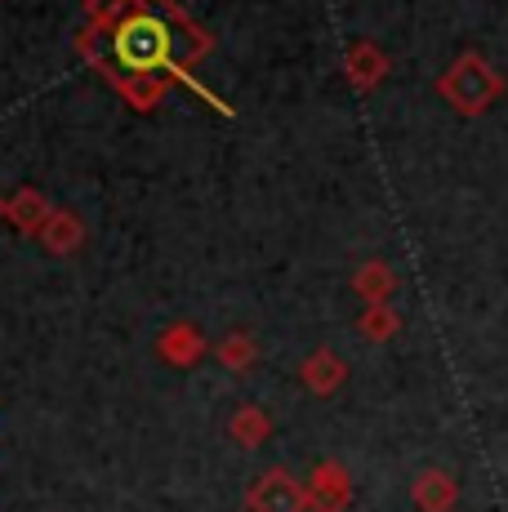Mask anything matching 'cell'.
<instances>
[{
	"label": "cell",
	"mask_w": 508,
	"mask_h": 512,
	"mask_svg": "<svg viewBox=\"0 0 508 512\" xmlns=\"http://www.w3.org/2000/svg\"><path fill=\"white\" fill-rule=\"evenodd\" d=\"M112 49L121 58V67H130L134 76L156 72L161 63H170V27L152 14H134L116 27Z\"/></svg>",
	"instance_id": "1"
},
{
	"label": "cell",
	"mask_w": 508,
	"mask_h": 512,
	"mask_svg": "<svg viewBox=\"0 0 508 512\" xmlns=\"http://www.w3.org/2000/svg\"><path fill=\"white\" fill-rule=\"evenodd\" d=\"M246 508L250 512H308L312 499H308V486H299L295 481V472L272 468L250 486Z\"/></svg>",
	"instance_id": "2"
},
{
	"label": "cell",
	"mask_w": 508,
	"mask_h": 512,
	"mask_svg": "<svg viewBox=\"0 0 508 512\" xmlns=\"http://www.w3.org/2000/svg\"><path fill=\"white\" fill-rule=\"evenodd\" d=\"M308 499L317 512H344L353 504V481H348V472L335 464V459H326V464L312 468V481H308Z\"/></svg>",
	"instance_id": "3"
},
{
	"label": "cell",
	"mask_w": 508,
	"mask_h": 512,
	"mask_svg": "<svg viewBox=\"0 0 508 512\" xmlns=\"http://www.w3.org/2000/svg\"><path fill=\"white\" fill-rule=\"evenodd\" d=\"M410 499H415L419 512H451L455 499H459V486H455V477L428 468V472H419V477H415V486H410Z\"/></svg>",
	"instance_id": "4"
},
{
	"label": "cell",
	"mask_w": 508,
	"mask_h": 512,
	"mask_svg": "<svg viewBox=\"0 0 508 512\" xmlns=\"http://www.w3.org/2000/svg\"><path fill=\"white\" fill-rule=\"evenodd\" d=\"M299 379H304V388L308 392H317V397H330V392L339 388V383L348 379V366L335 357L330 348H317L312 357L299 366Z\"/></svg>",
	"instance_id": "5"
},
{
	"label": "cell",
	"mask_w": 508,
	"mask_h": 512,
	"mask_svg": "<svg viewBox=\"0 0 508 512\" xmlns=\"http://www.w3.org/2000/svg\"><path fill=\"white\" fill-rule=\"evenodd\" d=\"M161 357L170 361V366H197L205 357V339L197 326H188V321H179V326H170L161 334Z\"/></svg>",
	"instance_id": "6"
},
{
	"label": "cell",
	"mask_w": 508,
	"mask_h": 512,
	"mask_svg": "<svg viewBox=\"0 0 508 512\" xmlns=\"http://www.w3.org/2000/svg\"><path fill=\"white\" fill-rule=\"evenodd\" d=\"M5 214H9V223H14L18 232H36V228H45V219H50V205H45V196L41 192H18L14 201L5 205Z\"/></svg>",
	"instance_id": "7"
},
{
	"label": "cell",
	"mask_w": 508,
	"mask_h": 512,
	"mask_svg": "<svg viewBox=\"0 0 508 512\" xmlns=\"http://www.w3.org/2000/svg\"><path fill=\"white\" fill-rule=\"evenodd\" d=\"M232 441H237V446H246V450H254V446H263V441H268V432H272V419L263 415L259 406H241L237 415H232Z\"/></svg>",
	"instance_id": "8"
},
{
	"label": "cell",
	"mask_w": 508,
	"mask_h": 512,
	"mask_svg": "<svg viewBox=\"0 0 508 512\" xmlns=\"http://www.w3.org/2000/svg\"><path fill=\"white\" fill-rule=\"evenodd\" d=\"M41 236H45V250L50 254H72L76 245H81V223L72 219V214H50L45 219V228H41Z\"/></svg>",
	"instance_id": "9"
},
{
	"label": "cell",
	"mask_w": 508,
	"mask_h": 512,
	"mask_svg": "<svg viewBox=\"0 0 508 512\" xmlns=\"http://www.w3.org/2000/svg\"><path fill=\"white\" fill-rule=\"evenodd\" d=\"M357 294L361 299L370 303V308H379V303H384V294L393 290V277H388V268H379V263H370V268H361L357 272Z\"/></svg>",
	"instance_id": "10"
},
{
	"label": "cell",
	"mask_w": 508,
	"mask_h": 512,
	"mask_svg": "<svg viewBox=\"0 0 508 512\" xmlns=\"http://www.w3.org/2000/svg\"><path fill=\"white\" fill-rule=\"evenodd\" d=\"M254 357H259V352H254V343L246 339V334H228V339L219 343V361L228 370H250Z\"/></svg>",
	"instance_id": "11"
},
{
	"label": "cell",
	"mask_w": 508,
	"mask_h": 512,
	"mask_svg": "<svg viewBox=\"0 0 508 512\" xmlns=\"http://www.w3.org/2000/svg\"><path fill=\"white\" fill-rule=\"evenodd\" d=\"M134 9H139V0H90L94 23H116L121 27L125 18H134Z\"/></svg>",
	"instance_id": "12"
},
{
	"label": "cell",
	"mask_w": 508,
	"mask_h": 512,
	"mask_svg": "<svg viewBox=\"0 0 508 512\" xmlns=\"http://www.w3.org/2000/svg\"><path fill=\"white\" fill-rule=\"evenodd\" d=\"M393 330H397V317L384 308V303H379V308H366V317H361V334H366V339L384 343Z\"/></svg>",
	"instance_id": "13"
},
{
	"label": "cell",
	"mask_w": 508,
	"mask_h": 512,
	"mask_svg": "<svg viewBox=\"0 0 508 512\" xmlns=\"http://www.w3.org/2000/svg\"><path fill=\"white\" fill-rule=\"evenodd\" d=\"M379 67H384V63H375V54H370V49H357V54L348 58V72H353L361 85H370V76H375Z\"/></svg>",
	"instance_id": "14"
}]
</instances>
